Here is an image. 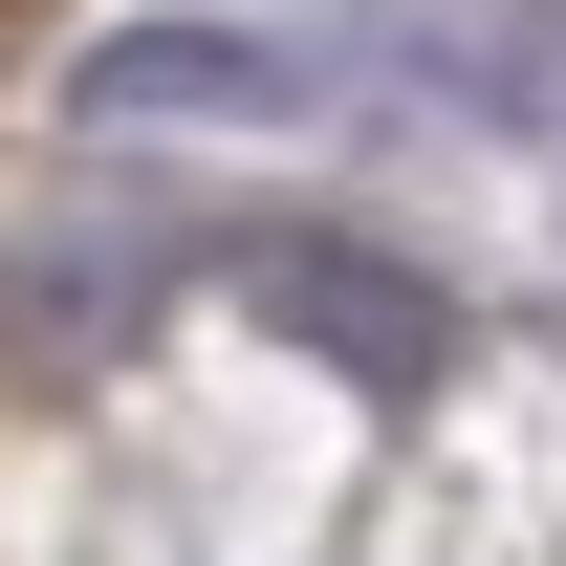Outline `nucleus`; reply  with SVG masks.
Returning a JSON list of instances; mask_svg holds the SVG:
<instances>
[{"mask_svg": "<svg viewBox=\"0 0 566 566\" xmlns=\"http://www.w3.org/2000/svg\"><path fill=\"white\" fill-rule=\"evenodd\" d=\"M22 22H44V0H0V44H22Z\"/></svg>", "mask_w": 566, "mask_h": 566, "instance_id": "nucleus-1", "label": "nucleus"}]
</instances>
